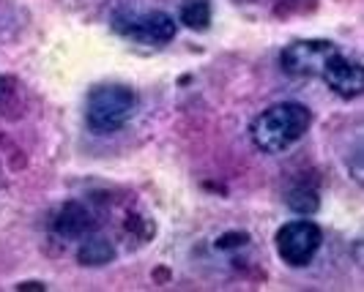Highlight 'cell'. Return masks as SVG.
<instances>
[{"label": "cell", "instance_id": "4", "mask_svg": "<svg viewBox=\"0 0 364 292\" xmlns=\"http://www.w3.org/2000/svg\"><path fill=\"white\" fill-rule=\"evenodd\" d=\"M112 28L124 38L143 44V47H164L176 38V19L164 11H146V14H129V17H115Z\"/></svg>", "mask_w": 364, "mask_h": 292}, {"label": "cell", "instance_id": "9", "mask_svg": "<svg viewBox=\"0 0 364 292\" xmlns=\"http://www.w3.org/2000/svg\"><path fill=\"white\" fill-rule=\"evenodd\" d=\"M178 22L189 30H208L211 25V0H186L181 6V14H178Z\"/></svg>", "mask_w": 364, "mask_h": 292}, {"label": "cell", "instance_id": "11", "mask_svg": "<svg viewBox=\"0 0 364 292\" xmlns=\"http://www.w3.org/2000/svg\"><path fill=\"white\" fill-rule=\"evenodd\" d=\"M250 237L247 232H225V235L217 240V249H238V246H244Z\"/></svg>", "mask_w": 364, "mask_h": 292}, {"label": "cell", "instance_id": "5", "mask_svg": "<svg viewBox=\"0 0 364 292\" xmlns=\"http://www.w3.org/2000/svg\"><path fill=\"white\" fill-rule=\"evenodd\" d=\"M334 52L340 50L328 38H304V41L288 44L279 55V63H282V72H288L291 77H321L326 60Z\"/></svg>", "mask_w": 364, "mask_h": 292}, {"label": "cell", "instance_id": "10", "mask_svg": "<svg viewBox=\"0 0 364 292\" xmlns=\"http://www.w3.org/2000/svg\"><path fill=\"white\" fill-rule=\"evenodd\" d=\"M285 200H288V208L299 216H312L321 208V197H318V191L312 186H293Z\"/></svg>", "mask_w": 364, "mask_h": 292}, {"label": "cell", "instance_id": "8", "mask_svg": "<svg viewBox=\"0 0 364 292\" xmlns=\"http://www.w3.org/2000/svg\"><path fill=\"white\" fill-rule=\"evenodd\" d=\"M112 259H115V246L107 237H82V246L77 249V262L80 265L99 268V265H109Z\"/></svg>", "mask_w": 364, "mask_h": 292}, {"label": "cell", "instance_id": "6", "mask_svg": "<svg viewBox=\"0 0 364 292\" xmlns=\"http://www.w3.org/2000/svg\"><path fill=\"white\" fill-rule=\"evenodd\" d=\"M323 82H326L331 91L337 93L340 99H359L364 91V72L362 66L356 63V60H350L346 57L343 52H334V55L326 60V66H323Z\"/></svg>", "mask_w": 364, "mask_h": 292}, {"label": "cell", "instance_id": "2", "mask_svg": "<svg viewBox=\"0 0 364 292\" xmlns=\"http://www.w3.org/2000/svg\"><path fill=\"white\" fill-rule=\"evenodd\" d=\"M137 107V93L129 85H96L85 101V120L93 134H115L129 123Z\"/></svg>", "mask_w": 364, "mask_h": 292}, {"label": "cell", "instance_id": "12", "mask_svg": "<svg viewBox=\"0 0 364 292\" xmlns=\"http://www.w3.org/2000/svg\"><path fill=\"white\" fill-rule=\"evenodd\" d=\"M17 91V82H11V77H0V104H6Z\"/></svg>", "mask_w": 364, "mask_h": 292}, {"label": "cell", "instance_id": "7", "mask_svg": "<svg viewBox=\"0 0 364 292\" xmlns=\"http://www.w3.org/2000/svg\"><path fill=\"white\" fill-rule=\"evenodd\" d=\"M53 230L55 235L63 237V240H82L96 230V221H93L91 210L82 202H66L55 213Z\"/></svg>", "mask_w": 364, "mask_h": 292}, {"label": "cell", "instance_id": "13", "mask_svg": "<svg viewBox=\"0 0 364 292\" xmlns=\"http://www.w3.org/2000/svg\"><path fill=\"white\" fill-rule=\"evenodd\" d=\"M19 292H44L47 287L44 284H38V281H22V284H17Z\"/></svg>", "mask_w": 364, "mask_h": 292}, {"label": "cell", "instance_id": "3", "mask_svg": "<svg viewBox=\"0 0 364 292\" xmlns=\"http://www.w3.org/2000/svg\"><path fill=\"white\" fill-rule=\"evenodd\" d=\"M274 246H277V254H279V259L285 265L304 268L321 252V246H323V230L310 219L288 221V224H282L277 230Z\"/></svg>", "mask_w": 364, "mask_h": 292}, {"label": "cell", "instance_id": "1", "mask_svg": "<svg viewBox=\"0 0 364 292\" xmlns=\"http://www.w3.org/2000/svg\"><path fill=\"white\" fill-rule=\"evenodd\" d=\"M312 126V112L299 101H282L263 110L252 120V142L263 153H285Z\"/></svg>", "mask_w": 364, "mask_h": 292}]
</instances>
